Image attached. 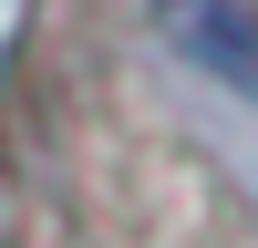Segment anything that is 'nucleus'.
<instances>
[{"mask_svg":"<svg viewBox=\"0 0 258 248\" xmlns=\"http://www.w3.org/2000/svg\"><path fill=\"white\" fill-rule=\"evenodd\" d=\"M155 21L176 31V52H186V62H207L217 83L258 93V21L238 11V0H155Z\"/></svg>","mask_w":258,"mask_h":248,"instance_id":"1","label":"nucleus"}]
</instances>
